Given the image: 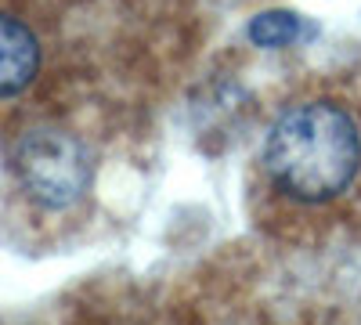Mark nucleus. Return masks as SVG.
Returning <instances> with one entry per match:
<instances>
[{
	"instance_id": "obj_1",
	"label": "nucleus",
	"mask_w": 361,
	"mask_h": 325,
	"mask_svg": "<svg viewBox=\"0 0 361 325\" xmlns=\"http://www.w3.org/2000/svg\"><path fill=\"white\" fill-rule=\"evenodd\" d=\"M264 192L304 214L350 202L361 188V112L340 94L286 102L260 137Z\"/></svg>"
},
{
	"instance_id": "obj_2",
	"label": "nucleus",
	"mask_w": 361,
	"mask_h": 325,
	"mask_svg": "<svg viewBox=\"0 0 361 325\" xmlns=\"http://www.w3.org/2000/svg\"><path fill=\"white\" fill-rule=\"evenodd\" d=\"M94 170L90 141L58 120H33L8 137V181L37 221L73 217L94 192Z\"/></svg>"
},
{
	"instance_id": "obj_3",
	"label": "nucleus",
	"mask_w": 361,
	"mask_h": 325,
	"mask_svg": "<svg viewBox=\"0 0 361 325\" xmlns=\"http://www.w3.org/2000/svg\"><path fill=\"white\" fill-rule=\"evenodd\" d=\"M47 44L33 18L0 4V105L29 94L44 76Z\"/></svg>"
},
{
	"instance_id": "obj_4",
	"label": "nucleus",
	"mask_w": 361,
	"mask_h": 325,
	"mask_svg": "<svg viewBox=\"0 0 361 325\" xmlns=\"http://www.w3.org/2000/svg\"><path fill=\"white\" fill-rule=\"evenodd\" d=\"M311 33L314 29L300 15H289V11H267V15H257L250 22V40L257 47H289Z\"/></svg>"
}]
</instances>
